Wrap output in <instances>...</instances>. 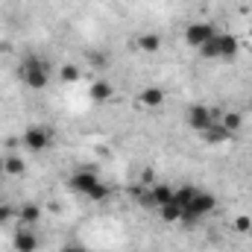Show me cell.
Wrapping results in <instances>:
<instances>
[{
    "label": "cell",
    "mask_w": 252,
    "mask_h": 252,
    "mask_svg": "<svg viewBox=\"0 0 252 252\" xmlns=\"http://www.w3.org/2000/svg\"><path fill=\"white\" fill-rule=\"evenodd\" d=\"M199 138H202L205 144H226V141L232 138V132H226V129L220 126V121H214V124H211L205 132H202V135H199Z\"/></svg>",
    "instance_id": "obj_11"
},
{
    "label": "cell",
    "mask_w": 252,
    "mask_h": 252,
    "mask_svg": "<svg viewBox=\"0 0 252 252\" xmlns=\"http://www.w3.org/2000/svg\"><path fill=\"white\" fill-rule=\"evenodd\" d=\"M217 35V27L214 24H205V21H196V24H188V30H185V41H188V47L193 50H199L205 41H211Z\"/></svg>",
    "instance_id": "obj_6"
},
{
    "label": "cell",
    "mask_w": 252,
    "mask_h": 252,
    "mask_svg": "<svg viewBox=\"0 0 252 252\" xmlns=\"http://www.w3.org/2000/svg\"><path fill=\"white\" fill-rule=\"evenodd\" d=\"M147 109H161L164 106V91L161 88H156V85H150V88H144L141 91V97H138Z\"/></svg>",
    "instance_id": "obj_12"
},
{
    "label": "cell",
    "mask_w": 252,
    "mask_h": 252,
    "mask_svg": "<svg viewBox=\"0 0 252 252\" xmlns=\"http://www.w3.org/2000/svg\"><path fill=\"white\" fill-rule=\"evenodd\" d=\"M67 185H70V190H76L79 196H88V199H94V202H103V199H109V193H112V188L103 185L94 170H73L70 179H67Z\"/></svg>",
    "instance_id": "obj_1"
},
{
    "label": "cell",
    "mask_w": 252,
    "mask_h": 252,
    "mask_svg": "<svg viewBox=\"0 0 252 252\" xmlns=\"http://www.w3.org/2000/svg\"><path fill=\"white\" fill-rule=\"evenodd\" d=\"M214 121H217V112H211L205 103H193V106L188 109V126L196 132V135H202Z\"/></svg>",
    "instance_id": "obj_5"
},
{
    "label": "cell",
    "mask_w": 252,
    "mask_h": 252,
    "mask_svg": "<svg viewBox=\"0 0 252 252\" xmlns=\"http://www.w3.org/2000/svg\"><path fill=\"white\" fill-rule=\"evenodd\" d=\"M21 144H24V150H30V153H44V150L53 144V132L41 124H32V126L24 129Z\"/></svg>",
    "instance_id": "obj_4"
},
{
    "label": "cell",
    "mask_w": 252,
    "mask_h": 252,
    "mask_svg": "<svg viewBox=\"0 0 252 252\" xmlns=\"http://www.w3.org/2000/svg\"><path fill=\"white\" fill-rule=\"evenodd\" d=\"M12 220H18V208L9 205V202H0V226H6Z\"/></svg>",
    "instance_id": "obj_19"
},
{
    "label": "cell",
    "mask_w": 252,
    "mask_h": 252,
    "mask_svg": "<svg viewBox=\"0 0 252 252\" xmlns=\"http://www.w3.org/2000/svg\"><path fill=\"white\" fill-rule=\"evenodd\" d=\"M59 252H88L82 244H76V241H67V244H62V250Z\"/></svg>",
    "instance_id": "obj_21"
},
{
    "label": "cell",
    "mask_w": 252,
    "mask_h": 252,
    "mask_svg": "<svg viewBox=\"0 0 252 252\" xmlns=\"http://www.w3.org/2000/svg\"><path fill=\"white\" fill-rule=\"evenodd\" d=\"M12 247H15V252H35L38 250L35 226H18V232H15V238H12Z\"/></svg>",
    "instance_id": "obj_8"
},
{
    "label": "cell",
    "mask_w": 252,
    "mask_h": 252,
    "mask_svg": "<svg viewBox=\"0 0 252 252\" xmlns=\"http://www.w3.org/2000/svg\"><path fill=\"white\" fill-rule=\"evenodd\" d=\"M182 214H185V208H182L176 199H170L167 205H161V208H158V217H161L164 223H179V220H182Z\"/></svg>",
    "instance_id": "obj_14"
},
{
    "label": "cell",
    "mask_w": 252,
    "mask_h": 252,
    "mask_svg": "<svg viewBox=\"0 0 252 252\" xmlns=\"http://www.w3.org/2000/svg\"><path fill=\"white\" fill-rule=\"evenodd\" d=\"M38 220H41V205L38 202H24L18 208V223L21 226H35Z\"/></svg>",
    "instance_id": "obj_10"
},
{
    "label": "cell",
    "mask_w": 252,
    "mask_h": 252,
    "mask_svg": "<svg viewBox=\"0 0 252 252\" xmlns=\"http://www.w3.org/2000/svg\"><path fill=\"white\" fill-rule=\"evenodd\" d=\"M3 176H6V170H3V158H0V179H3Z\"/></svg>",
    "instance_id": "obj_23"
},
{
    "label": "cell",
    "mask_w": 252,
    "mask_h": 252,
    "mask_svg": "<svg viewBox=\"0 0 252 252\" xmlns=\"http://www.w3.org/2000/svg\"><path fill=\"white\" fill-rule=\"evenodd\" d=\"M214 208H217V196H214L211 190H202V188H199L196 193H193V199L185 205L182 220H202V217H208Z\"/></svg>",
    "instance_id": "obj_3"
},
{
    "label": "cell",
    "mask_w": 252,
    "mask_h": 252,
    "mask_svg": "<svg viewBox=\"0 0 252 252\" xmlns=\"http://www.w3.org/2000/svg\"><path fill=\"white\" fill-rule=\"evenodd\" d=\"M141 182H144V185H153V170H144V173H141Z\"/></svg>",
    "instance_id": "obj_22"
},
{
    "label": "cell",
    "mask_w": 252,
    "mask_h": 252,
    "mask_svg": "<svg viewBox=\"0 0 252 252\" xmlns=\"http://www.w3.org/2000/svg\"><path fill=\"white\" fill-rule=\"evenodd\" d=\"M196 190H199L196 185H182V188H173V199H176V202L185 208L190 199H193V193H196Z\"/></svg>",
    "instance_id": "obj_18"
},
{
    "label": "cell",
    "mask_w": 252,
    "mask_h": 252,
    "mask_svg": "<svg viewBox=\"0 0 252 252\" xmlns=\"http://www.w3.org/2000/svg\"><path fill=\"white\" fill-rule=\"evenodd\" d=\"M217 59H223V62H235L238 59V53H241V41H238V35H232V32H217Z\"/></svg>",
    "instance_id": "obj_7"
},
{
    "label": "cell",
    "mask_w": 252,
    "mask_h": 252,
    "mask_svg": "<svg viewBox=\"0 0 252 252\" xmlns=\"http://www.w3.org/2000/svg\"><path fill=\"white\" fill-rule=\"evenodd\" d=\"M217 121H220V126L226 129V132H238L241 126H244V118H241V112H223V115H217Z\"/></svg>",
    "instance_id": "obj_15"
},
{
    "label": "cell",
    "mask_w": 252,
    "mask_h": 252,
    "mask_svg": "<svg viewBox=\"0 0 252 252\" xmlns=\"http://www.w3.org/2000/svg\"><path fill=\"white\" fill-rule=\"evenodd\" d=\"M3 170H6L9 176H24V173H27V164H24L21 156H6V158H3Z\"/></svg>",
    "instance_id": "obj_17"
},
{
    "label": "cell",
    "mask_w": 252,
    "mask_h": 252,
    "mask_svg": "<svg viewBox=\"0 0 252 252\" xmlns=\"http://www.w3.org/2000/svg\"><path fill=\"white\" fill-rule=\"evenodd\" d=\"M59 79H62L64 85H73V82H79V79H82V70H79V64L64 62L62 67H59Z\"/></svg>",
    "instance_id": "obj_16"
},
{
    "label": "cell",
    "mask_w": 252,
    "mask_h": 252,
    "mask_svg": "<svg viewBox=\"0 0 252 252\" xmlns=\"http://www.w3.org/2000/svg\"><path fill=\"white\" fill-rule=\"evenodd\" d=\"M235 229H238V232H244V235L252 232V217H238V220H235Z\"/></svg>",
    "instance_id": "obj_20"
},
{
    "label": "cell",
    "mask_w": 252,
    "mask_h": 252,
    "mask_svg": "<svg viewBox=\"0 0 252 252\" xmlns=\"http://www.w3.org/2000/svg\"><path fill=\"white\" fill-rule=\"evenodd\" d=\"M250 38H252V27H250Z\"/></svg>",
    "instance_id": "obj_24"
},
{
    "label": "cell",
    "mask_w": 252,
    "mask_h": 252,
    "mask_svg": "<svg viewBox=\"0 0 252 252\" xmlns=\"http://www.w3.org/2000/svg\"><path fill=\"white\" fill-rule=\"evenodd\" d=\"M112 97H115V88H112L109 79H94V82H91V88H88V100H91L94 106H103V103H109Z\"/></svg>",
    "instance_id": "obj_9"
},
{
    "label": "cell",
    "mask_w": 252,
    "mask_h": 252,
    "mask_svg": "<svg viewBox=\"0 0 252 252\" xmlns=\"http://www.w3.org/2000/svg\"><path fill=\"white\" fill-rule=\"evenodd\" d=\"M21 82L32 91H44L50 85V67L41 56H27L21 64Z\"/></svg>",
    "instance_id": "obj_2"
},
{
    "label": "cell",
    "mask_w": 252,
    "mask_h": 252,
    "mask_svg": "<svg viewBox=\"0 0 252 252\" xmlns=\"http://www.w3.org/2000/svg\"><path fill=\"white\" fill-rule=\"evenodd\" d=\"M138 50H141V53H158V50H161V35H158V32H144V35H138Z\"/></svg>",
    "instance_id": "obj_13"
}]
</instances>
